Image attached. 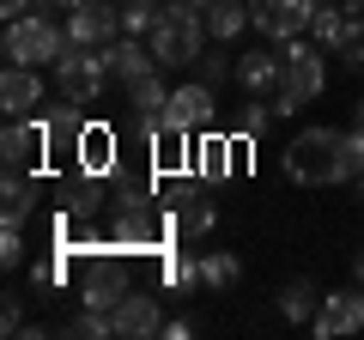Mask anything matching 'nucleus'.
Masks as SVG:
<instances>
[{"mask_svg":"<svg viewBox=\"0 0 364 340\" xmlns=\"http://www.w3.org/2000/svg\"><path fill=\"white\" fill-rule=\"evenodd\" d=\"M67 280H73L79 304H91V310H116L122 292L134 286L128 280V255H122L116 243L109 249H67Z\"/></svg>","mask_w":364,"mask_h":340,"instance_id":"1","label":"nucleus"},{"mask_svg":"<svg viewBox=\"0 0 364 340\" xmlns=\"http://www.w3.org/2000/svg\"><path fill=\"white\" fill-rule=\"evenodd\" d=\"M207 13H195V6H182V0H170V6H158V25H152V55L158 67H195L200 55H207Z\"/></svg>","mask_w":364,"mask_h":340,"instance_id":"2","label":"nucleus"},{"mask_svg":"<svg viewBox=\"0 0 364 340\" xmlns=\"http://www.w3.org/2000/svg\"><path fill=\"white\" fill-rule=\"evenodd\" d=\"M340 134L346 128H304L298 140L286 146V176L304 188H328L346 183V158H340Z\"/></svg>","mask_w":364,"mask_h":340,"instance_id":"3","label":"nucleus"},{"mask_svg":"<svg viewBox=\"0 0 364 340\" xmlns=\"http://www.w3.org/2000/svg\"><path fill=\"white\" fill-rule=\"evenodd\" d=\"M158 201L170 207V225H176L182 243H200V237L219 225V207H213L207 176H188V170H176V176H158Z\"/></svg>","mask_w":364,"mask_h":340,"instance_id":"4","label":"nucleus"},{"mask_svg":"<svg viewBox=\"0 0 364 340\" xmlns=\"http://www.w3.org/2000/svg\"><path fill=\"white\" fill-rule=\"evenodd\" d=\"M61 49H67V25H55L49 13H31V18L6 25V61H18V67H55Z\"/></svg>","mask_w":364,"mask_h":340,"instance_id":"5","label":"nucleus"},{"mask_svg":"<svg viewBox=\"0 0 364 340\" xmlns=\"http://www.w3.org/2000/svg\"><path fill=\"white\" fill-rule=\"evenodd\" d=\"M322 85H328V67H322V43H304V37H291L286 43V97H279V116H291L298 104H316L322 97Z\"/></svg>","mask_w":364,"mask_h":340,"instance_id":"6","label":"nucleus"},{"mask_svg":"<svg viewBox=\"0 0 364 340\" xmlns=\"http://www.w3.org/2000/svg\"><path fill=\"white\" fill-rule=\"evenodd\" d=\"M55 85H61V97H73V104H97V92L109 85L104 49L67 43V49H61V61H55Z\"/></svg>","mask_w":364,"mask_h":340,"instance_id":"7","label":"nucleus"},{"mask_svg":"<svg viewBox=\"0 0 364 340\" xmlns=\"http://www.w3.org/2000/svg\"><path fill=\"white\" fill-rule=\"evenodd\" d=\"M213 122H219V104H213V85L207 79H188V85H170V104H164V128L176 134H213Z\"/></svg>","mask_w":364,"mask_h":340,"instance_id":"8","label":"nucleus"},{"mask_svg":"<svg viewBox=\"0 0 364 340\" xmlns=\"http://www.w3.org/2000/svg\"><path fill=\"white\" fill-rule=\"evenodd\" d=\"M122 37V0H79L67 13V43H85V49H104Z\"/></svg>","mask_w":364,"mask_h":340,"instance_id":"9","label":"nucleus"},{"mask_svg":"<svg viewBox=\"0 0 364 340\" xmlns=\"http://www.w3.org/2000/svg\"><path fill=\"white\" fill-rule=\"evenodd\" d=\"M237 85H243L249 97H267V104H279V97H286V55H279V43H273V49H249V55H237Z\"/></svg>","mask_w":364,"mask_h":340,"instance_id":"10","label":"nucleus"},{"mask_svg":"<svg viewBox=\"0 0 364 340\" xmlns=\"http://www.w3.org/2000/svg\"><path fill=\"white\" fill-rule=\"evenodd\" d=\"M249 6H255V31L267 43H291V37L310 31V18H316L322 0H249Z\"/></svg>","mask_w":364,"mask_h":340,"instance_id":"11","label":"nucleus"},{"mask_svg":"<svg viewBox=\"0 0 364 340\" xmlns=\"http://www.w3.org/2000/svg\"><path fill=\"white\" fill-rule=\"evenodd\" d=\"M85 128H91L85 104H73V97L43 110V134H49V158H55V164H79V140H85Z\"/></svg>","mask_w":364,"mask_h":340,"instance_id":"12","label":"nucleus"},{"mask_svg":"<svg viewBox=\"0 0 364 340\" xmlns=\"http://www.w3.org/2000/svg\"><path fill=\"white\" fill-rule=\"evenodd\" d=\"M0 158H6V170H31L49 158V134H43V116H13L6 122V134H0Z\"/></svg>","mask_w":364,"mask_h":340,"instance_id":"13","label":"nucleus"},{"mask_svg":"<svg viewBox=\"0 0 364 340\" xmlns=\"http://www.w3.org/2000/svg\"><path fill=\"white\" fill-rule=\"evenodd\" d=\"M116 340H146V334H164V310H158V298L146 286H128L122 292V304L116 310Z\"/></svg>","mask_w":364,"mask_h":340,"instance_id":"14","label":"nucleus"},{"mask_svg":"<svg viewBox=\"0 0 364 340\" xmlns=\"http://www.w3.org/2000/svg\"><path fill=\"white\" fill-rule=\"evenodd\" d=\"M0 110L6 116H43V67L6 61V73H0Z\"/></svg>","mask_w":364,"mask_h":340,"instance_id":"15","label":"nucleus"},{"mask_svg":"<svg viewBox=\"0 0 364 340\" xmlns=\"http://www.w3.org/2000/svg\"><path fill=\"white\" fill-rule=\"evenodd\" d=\"M310 328H316L322 340H334V334H358V328H364V286H352V292H328Z\"/></svg>","mask_w":364,"mask_h":340,"instance_id":"16","label":"nucleus"},{"mask_svg":"<svg viewBox=\"0 0 364 340\" xmlns=\"http://www.w3.org/2000/svg\"><path fill=\"white\" fill-rule=\"evenodd\" d=\"M104 67H109V79L134 85V79L158 73V55H152V43H140V37H116V43H104Z\"/></svg>","mask_w":364,"mask_h":340,"instance_id":"17","label":"nucleus"},{"mask_svg":"<svg viewBox=\"0 0 364 340\" xmlns=\"http://www.w3.org/2000/svg\"><path fill=\"white\" fill-rule=\"evenodd\" d=\"M249 25H255V6H249V0H213V6H207L213 43H237Z\"/></svg>","mask_w":364,"mask_h":340,"instance_id":"18","label":"nucleus"},{"mask_svg":"<svg viewBox=\"0 0 364 340\" xmlns=\"http://www.w3.org/2000/svg\"><path fill=\"white\" fill-rule=\"evenodd\" d=\"M31 207H37V176L6 170V188H0V219H6V225H25Z\"/></svg>","mask_w":364,"mask_h":340,"instance_id":"19","label":"nucleus"},{"mask_svg":"<svg viewBox=\"0 0 364 340\" xmlns=\"http://www.w3.org/2000/svg\"><path fill=\"white\" fill-rule=\"evenodd\" d=\"M316 310H322V292H316L310 280H286V286H279V316H286V322H316Z\"/></svg>","mask_w":364,"mask_h":340,"instance_id":"20","label":"nucleus"},{"mask_svg":"<svg viewBox=\"0 0 364 340\" xmlns=\"http://www.w3.org/2000/svg\"><path fill=\"white\" fill-rule=\"evenodd\" d=\"M237 274H243V262H237L231 249H207V255H200V286H207V292L237 286Z\"/></svg>","mask_w":364,"mask_h":340,"instance_id":"21","label":"nucleus"},{"mask_svg":"<svg viewBox=\"0 0 364 340\" xmlns=\"http://www.w3.org/2000/svg\"><path fill=\"white\" fill-rule=\"evenodd\" d=\"M346 6H340V0H322V6H316V18H310V37L322 43V49H340V37H346Z\"/></svg>","mask_w":364,"mask_h":340,"instance_id":"22","label":"nucleus"},{"mask_svg":"<svg viewBox=\"0 0 364 340\" xmlns=\"http://www.w3.org/2000/svg\"><path fill=\"white\" fill-rule=\"evenodd\" d=\"M79 170H116V134L109 128H85V140H79Z\"/></svg>","mask_w":364,"mask_h":340,"instance_id":"23","label":"nucleus"},{"mask_svg":"<svg viewBox=\"0 0 364 340\" xmlns=\"http://www.w3.org/2000/svg\"><path fill=\"white\" fill-rule=\"evenodd\" d=\"M164 104H170V85L158 73H146V79H134L128 85V110H146V116H164Z\"/></svg>","mask_w":364,"mask_h":340,"instance_id":"24","label":"nucleus"},{"mask_svg":"<svg viewBox=\"0 0 364 340\" xmlns=\"http://www.w3.org/2000/svg\"><path fill=\"white\" fill-rule=\"evenodd\" d=\"M273 116H279V110H273L267 97H249V104L237 110V134H243V140H261V134L273 128Z\"/></svg>","mask_w":364,"mask_h":340,"instance_id":"25","label":"nucleus"},{"mask_svg":"<svg viewBox=\"0 0 364 340\" xmlns=\"http://www.w3.org/2000/svg\"><path fill=\"white\" fill-rule=\"evenodd\" d=\"M67 280V249H43L37 262H31V286L37 292H55Z\"/></svg>","mask_w":364,"mask_h":340,"instance_id":"26","label":"nucleus"},{"mask_svg":"<svg viewBox=\"0 0 364 340\" xmlns=\"http://www.w3.org/2000/svg\"><path fill=\"white\" fill-rule=\"evenodd\" d=\"M195 73L207 79V85H225V79H237V61H231V43H219V49H207L195 61Z\"/></svg>","mask_w":364,"mask_h":340,"instance_id":"27","label":"nucleus"},{"mask_svg":"<svg viewBox=\"0 0 364 340\" xmlns=\"http://www.w3.org/2000/svg\"><path fill=\"white\" fill-rule=\"evenodd\" d=\"M152 25H158L152 0H122V37H152Z\"/></svg>","mask_w":364,"mask_h":340,"instance_id":"28","label":"nucleus"},{"mask_svg":"<svg viewBox=\"0 0 364 340\" xmlns=\"http://www.w3.org/2000/svg\"><path fill=\"white\" fill-rule=\"evenodd\" d=\"M334 55L352 67V73H364V13L346 25V37H340V49H334Z\"/></svg>","mask_w":364,"mask_h":340,"instance_id":"29","label":"nucleus"},{"mask_svg":"<svg viewBox=\"0 0 364 340\" xmlns=\"http://www.w3.org/2000/svg\"><path fill=\"white\" fill-rule=\"evenodd\" d=\"M164 280H170V286H182V292L200 286V255H170V262H164Z\"/></svg>","mask_w":364,"mask_h":340,"instance_id":"30","label":"nucleus"},{"mask_svg":"<svg viewBox=\"0 0 364 340\" xmlns=\"http://www.w3.org/2000/svg\"><path fill=\"white\" fill-rule=\"evenodd\" d=\"M0 267H25V225L0 231Z\"/></svg>","mask_w":364,"mask_h":340,"instance_id":"31","label":"nucleus"},{"mask_svg":"<svg viewBox=\"0 0 364 340\" xmlns=\"http://www.w3.org/2000/svg\"><path fill=\"white\" fill-rule=\"evenodd\" d=\"M0 328H6V334H31V340L43 334L37 322H25V304H18V298H6V304H0Z\"/></svg>","mask_w":364,"mask_h":340,"instance_id":"32","label":"nucleus"},{"mask_svg":"<svg viewBox=\"0 0 364 340\" xmlns=\"http://www.w3.org/2000/svg\"><path fill=\"white\" fill-rule=\"evenodd\" d=\"M0 13H6V25H13V18H31V13H37V0H0Z\"/></svg>","mask_w":364,"mask_h":340,"instance_id":"33","label":"nucleus"},{"mask_svg":"<svg viewBox=\"0 0 364 340\" xmlns=\"http://www.w3.org/2000/svg\"><path fill=\"white\" fill-rule=\"evenodd\" d=\"M73 6H79V0H37V13H49V18L55 13H73Z\"/></svg>","mask_w":364,"mask_h":340,"instance_id":"34","label":"nucleus"},{"mask_svg":"<svg viewBox=\"0 0 364 340\" xmlns=\"http://www.w3.org/2000/svg\"><path fill=\"white\" fill-rule=\"evenodd\" d=\"M352 128L364 134V97H358V104H352Z\"/></svg>","mask_w":364,"mask_h":340,"instance_id":"35","label":"nucleus"},{"mask_svg":"<svg viewBox=\"0 0 364 340\" xmlns=\"http://www.w3.org/2000/svg\"><path fill=\"white\" fill-rule=\"evenodd\" d=\"M352 274H358V286H364V249H358V262H352Z\"/></svg>","mask_w":364,"mask_h":340,"instance_id":"36","label":"nucleus"},{"mask_svg":"<svg viewBox=\"0 0 364 340\" xmlns=\"http://www.w3.org/2000/svg\"><path fill=\"white\" fill-rule=\"evenodd\" d=\"M182 6H195V13H207V6H213V0H182Z\"/></svg>","mask_w":364,"mask_h":340,"instance_id":"37","label":"nucleus"},{"mask_svg":"<svg viewBox=\"0 0 364 340\" xmlns=\"http://www.w3.org/2000/svg\"><path fill=\"white\" fill-rule=\"evenodd\" d=\"M352 188H358V201H364V170H358V176H352Z\"/></svg>","mask_w":364,"mask_h":340,"instance_id":"38","label":"nucleus"},{"mask_svg":"<svg viewBox=\"0 0 364 340\" xmlns=\"http://www.w3.org/2000/svg\"><path fill=\"white\" fill-rule=\"evenodd\" d=\"M152 6H170V0H152Z\"/></svg>","mask_w":364,"mask_h":340,"instance_id":"39","label":"nucleus"}]
</instances>
